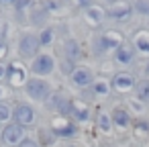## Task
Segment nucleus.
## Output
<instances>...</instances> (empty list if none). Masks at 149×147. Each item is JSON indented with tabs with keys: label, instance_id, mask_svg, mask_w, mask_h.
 <instances>
[{
	"label": "nucleus",
	"instance_id": "2",
	"mask_svg": "<svg viewBox=\"0 0 149 147\" xmlns=\"http://www.w3.org/2000/svg\"><path fill=\"white\" fill-rule=\"evenodd\" d=\"M116 123H127V116H125V112H116Z\"/></svg>",
	"mask_w": 149,
	"mask_h": 147
},
{
	"label": "nucleus",
	"instance_id": "1",
	"mask_svg": "<svg viewBox=\"0 0 149 147\" xmlns=\"http://www.w3.org/2000/svg\"><path fill=\"white\" fill-rule=\"evenodd\" d=\"M137 92H139V98H141V100H147V98H149V82H143Z\"/></svg>",
	"mask_w": 149,
	"mask_h": 147
}]
</instances>
